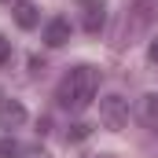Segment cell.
Returning <instances> with one entry per match:
<instances>
[{
    "label": "cell",
    "instance_id": "obj_9",
    "mask_svg": "<svg viewBox=\"0 0 158 158\" xmlns=\"http://www.w3.org/2000/svg\"><path fill=\"white\" fill-rule=\"evenodd\" d=\"M19 151H22V143H19V140H11V136H7V140H0V158H19Z\"/></svg>",
    "mask_w": 158,
    "mask_h": 158
},
{
    "label": "cell",
    "instance_id": "obj_11",
    "mask_svg": "<svg viewBox=\"0 0 158 158\" xmlns=\"http://www.w3.org/2000/svg\"><path fill=\"white\" fill-rule=\"evenodd\" d=\"M4 63H11V40L0 33V66H4Z\"/></svg>",
    "mask_w": 158,
    "mask_h": 158
},
{
    "label": "cell",
    "instance_id": "obj_8",
    "mask_svg": "<svg viewBox=\"0 0 158 158\" xmlns=\"http://www.w3.org/2000/svg\"><path fill=\"white\" fill-rule=\"evenodd\" d=\"M88 132H92V125H88V121H74V125L66 129V140H85Z\"/></svg>",
    "mask_w": 158,
    "mask_h": 158
},
{
    "label": "cell",
    "instance_id": "obj_5",
    "mask_svg": "<svg viewBox=\"0 0 158 158\" xmlns=\"http://www.w3.org/2000/svg\"><path fill=\"white\" fill-rule=\"evenodd\" d=\"M66 40H70V22H66V19H52V22L44 26V44L63 48Z\"/></svg>",
    "mask_w": 158,
    "mask_h": 158
},
{
    "label": "cell",
    "instance_id": "obj_3",
    "mask_svg": "<svg viewBox=\"0 0 158 158\" xmlns=\"http://www.w3.org/2000/svg\"><path fill=\"white\" fill-rule=\"evenodd\" d=\"M81 22L88 33H99L107 26V0H81Z\"/></svg>",
    "mask_w": 158,
    "mask_h": 158
},
{
    "label": "cell",
    "instance_id": "obj_10",
    "mask_svg": "<svg viewBox=\"0 0 158 158\" xmlns=\"http://www.w3.org/2000/svg\"><path fill=\"white\" fill-rule=\"evenodd\" d=\"M19 158H52V155H48L44 147H22V151H19Z\"/></svg>",
    "mask_w": 158,
    "mask_h": 158
},
{
    "label": "cell",
    "instance_id": "obj_2",
    "mask_svg": "<svg viewBox=\"0 0 158 158\" xmlns=\"http://www.w3.org/2000/svg\"><path fill=\"white\" fill-rule=\"evenodd\" d=\"M99 118L107 129H121L125 121H129V99H121V96H103L99 99Z\"/></svg>",
    "mask_w": 158,
    "mask_h": 158
},
{
    "label": "cell",
    "instance_id": "obj_4",
    "mask_svg": "<svg viewBox=\"0 0 158 158\" xmlns=\"http://www.w3.org/2000/svg\"><path fill=\"white\" fill-rule=\"evenodd\" d=\"M26 121V107L19 99H0V125L4 129H19Z\"/></svg>",
    "mask_w": 158,
    "mask_h": 158
},
{
    "label": "cell",
    "instance_id": "obj_1",
    "mask_svg": "<svg viewBox=\"0 0 158 158\" xmlns=\"http://www.w3.org/2000/svg\"><path fill=\"white\" fill-rule=\"evenodd\" d=\"M96 88H99V70H96V66H74V70L63 77L55 99H59V107H66V110H85V107L96 99Z\"/></svg>",
    "mask_w": 158,
    "mask_h": 158
},
{
    "label": "cell",
    "instance_id": "obj_12",
    "mask_svg": "<svg viewBox=\"0 0 158 158\" xmlns=\"http://www.w3.org/2000/svg\"><path fill=\"white\" fill-rule=\"evenodd\" d=\"M147 55H151V63H158V40L151 44V48H147Z\"/></svg>",
    "mask_w": 158,
    "mask_h": 158
},
{
    "label": "cell",
    "instance_id": "obj_7",
    "mask_svg": "<svg viewBox=\"0 0 158 158\" xmlns=\"http://www.w3.org/2000/svg\"><path fill=\"white\" fill-rule=\"evenodd\" d=\"M136 114H140L143 125L158 129V96H143V99H140V107H136Z\"/></svg>",
    "mask_w": 158,
    "mask_h": 158
},
{
    "label": "cell",
    "instance_id": "obj_6",
    "mask_svg": "<svg viewBox=\"0 0 158 158\" xmlns=\"http://www.w3.org/2000/svg\"><path fill=\"white\" fill-rule=\"evenodd\" d=\"M11 15H15V22L22 26V30H33L40 22V11H37V4H30V0H19L15 7H11Z\"/></svg>",
    "mask_w": 158,
    "mask_h": 158
}]
</instances>
